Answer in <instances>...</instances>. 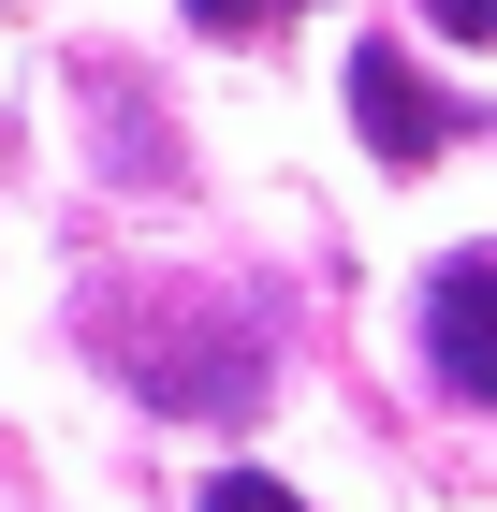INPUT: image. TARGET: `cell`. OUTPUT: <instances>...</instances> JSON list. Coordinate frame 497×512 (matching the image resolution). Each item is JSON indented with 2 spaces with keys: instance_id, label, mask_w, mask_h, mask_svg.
Masks as SVG:
<instances>
[{
  "instance_id": "obj_4",
  "label": "cell",
  "mask_w": 497,
  "mask_h": 512,
  "mask_svg": "<svg viewBox=\"0 0 497 512\" xmlns=\"http://www.w3.org/2000/svg\"><path fill=\"white\" fill-rule=\"evenodd\" d=\"M307 0H191V30H220V44H249V30H293Z\"/></svg>"
},
{
  "instance_id": "obj_6",
  "label": "cell",
  "mask_w": 497,
  "mask_h": 512,
  "mask_svg": "<svg viewBox=\"0 0 497 512\" xmlns=\"http://www.w3.org/2000/svg\"><path fill=\"white\" fill-rule=\"evenodd\" d=\"M439 15V44H497V0H424Z\"/></svg>"
},
{
  "instance_id": "obj_3",
  "label": "cell",
  "mask_w": 497,
  "mask_h": 512,
  "mask_svg": "<svg viewBox=\"0 0 497 512\" xmlns=\"http://www.w3.org/2000/svg\"><path fill=\"white\" fill-rule=\"evenodd\" d=\"M424 352H439L454 410H497V249H454L424 278Z\"/></svg>"
},
{
  "instance_id": "obj_5",
  "label": "cell",
  "mask_w": 497,
  "mask_h": 512,
  "mask_svg": "<svg viewBox=\"0 0 497 512\" xmlns=\"http://www.w3.org/2000/svg\"><path fill=\"white\" fill-rule=\"evenodd\" d=\"M205 512H307V498H293V483H264V469H220V483H205Z\"/></svg>"
},
{
  "instance_id": "obj_1",
  "label": "cell",
  "mask_w": 497,
  "mask_h": 512,
  "mask_svg": "<svg viewBox=\"0 0 497 512\" xmlns=\"http://www.w3.org/2000/svg\"><path fill=\"white\" fill-rule=\"evenodd\" d=\"M88 337H103V366L147 395L161 425H234L278 381V322L249 293H220V278H103Z\"/></svg>"
},
{
  "instance_id": "obj_2",
  "label": "cell",
  "mask_w": 497,
  "mask_h": 512,
  "mask_svg": "<svg viewBox=\"0 0 497 512\" xmlns=\"http://www.w3.org/2000/svg\"><path fill=\"white\" fill-rule=\"evenodd\" d=\"M351 132L381 147V176H424L439 147H468V132H483V103H468V88H424L395 44H366V59H351Z\"/></svg>"
}]
</instances>
